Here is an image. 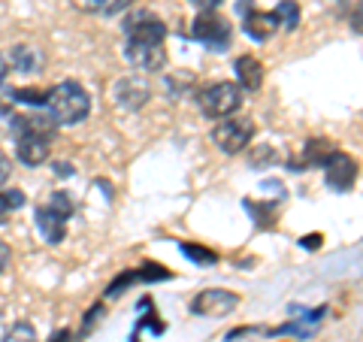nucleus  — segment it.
<instances>
[{"instance_id": "3", "label": "nucleus", "mask_w": 363, "mask_h": 342, "mask_svg": "<svg viewBox=\"0 0 363 342\" xmlns=\"http://www.w3.org/2000/svg\"><path fill=\"white\" fill-rule=\"evenodd\" d=\"M255 136V124L252 118H233L227 116L224 121H218L212 128V143L218 145L224 155H240Z\"/></svg>"}, {"instance_id": "29", "label": "nucleus", "mask_w": 363, "mask_h": 342, "mask_svg": "<svg viewBox=\"0 0 363 342\" xmlns=\"http://www.w3.org/2000/svg\"><path fill=\"white\" fill-rule=\"evenodd\" d=\"M191 4H197L200 9H215V6L221 4V0H191Z\"/></svg>"}, {"instance_id": "2", "label": "nucleus", "mask_w": 363, "mask_h": 342, "mask_svg": "<svg viewBox=\"0 0 363 342\" xmlns=\"http://www.w3.org/2000/svg\"><path fill=\"white\" fill-rule=\"evenodd\" d=\"M242 106V88L236 82H215L200 94V109L209 118H227Z\"/></svg>"}, {"instance_id": "5", "label": "nucleus", "mask_w": 363, "mask_h": 342, "mask_svg": "<svg viewBox=\"0 0 363 342\" xmlns=\"http://www.w3.org/2000/svg\"><path fill=\"white\" fill-rule=\"evenodd\" d=\"M124 58L133 70L143 73H157L167 67V49L164 43H143V40H128L124 45Z\"/></svg>"}, {"instance_id": "25", "label": "nucleus", "mask_w": 363, "mask_h": 342, "mask_svg": "<svg viewBox=\"0 0 363 342\" xmlns=\"http://www.w3.org/2000/svg\"><path fill=\"white\" fill-rule=\"evenodd\" d=\"M9 176H13V161L6 155H0V185H6Z\"/></svg>"}, {"instance_id": "24", "label": "nucleus", "mask_w": 363, "mask_h": 342, "mask_svg": "<svg viewBox=\"0 0 363 342\" xmlns=\"http://www.w3.org/2000/svg\"><path fill=\"white\" fill-rule=\"evenodd\" d=\"M136 279H143V282H155V279H169V272L161 270L157 264H145V270L136 272Z\"/></svg>"}, {"instance_id": "8", "label": "nucleus", "mask_w": 363, "mask_h": 342, "mask_svg": "<svg viewBox=\"0 0 363 342\" xmlns=\"http://www.w3.org/2000/svg\"><path fill=\"white\" fill-rule=\"evenodd\" d=\"M124 33H128V40L164 43L167 28H164V21L157 18L155 13H149V9H140V13L128 16V21H124Z\"/></svg>"}, {"instance_id": "11", "label": "nucleus", "mask_w": 363, "mask_h": 342, "mask_svg": "<svg viewBox=\"0 0 363 342\" xmlns=\"http://www.w3.org/2000/svg\"><path fill=\"white\" fill-rule=\"evenodd\" d=\"M49 152H52L49 136H18V143H16L18 161L28 164V167L45 164V161H49Z\"/></svg>"}, {"instance_id": "27", "label": "nucleus", "mask_w": 363, "mask_h": 342, "mask_svg": "<svg viewBox=\"0 0 363 342\" xmlns=\"http://www.w3.org/2000/svg\"><path fill=\"white\" fill-rule=\"evenodd\" d=\"M9 258H13V252H9V246L0 239V272L6 270V264H9Z\"/></svg>"}, {"instance_id": "31", "label": "nucleus", "mask_w": 363, "mask_h": 342, "mask_svg": "<svg viewBox=\"0 0 363 342\" xmlns=\"http://www.w3.org/2000/svg\"><path fill=\"white\" fill-rule=\"evenodd\" d=\"M300 243H306V248H315L318 246V236H306V239H300Z\"/></svg>"}, {"instance_id": "21", "label": "nucleus", "mask_w": 363, "mask_h": 342, "mask_svg": "<svg viewBox=\"0 0 363 342\" xmlns=\"http://www.w3.org/2000/svg\"><path fill=\"white\" fill-rule=\"evenodd\" d=\"M182 255L197 260V264H215V252H209V248H200V246H191V243H182Z\"/></svg>"}, {"instance_id": "15", "label": "nucleus", "mask_w": 363, "mask_h": 342, "mask_svg": "<svg viewBox=\"0 0 363 342\" xmlns=\"http://www.w3.org/2000/svg\"><path fill=\"white\" fill-rule=\"evenodd\" d=\"M13 131H16V136H52L55 121H52V116H16Z\"/></svg>"}, {"instance_id": "9", "label": "nucleus", "mask_w": 363, "mask_h": 342, "mask_svg": "<svg viewBox=\"0 0 363 342\" xmlns=\"http://www.w3.org/2000/svg\"><path fill=\"white\" fill-rule=\"evenodd\" d=\"M321 167H324L327 185H330L333 191H348L351 185H354V179H357V164L342 152H330Z\"/></svg>"}, {"instance_id": "6", "label": "nucleus", "mask_w": 363, "mask_h": 342, "mask_svg": "<svg viewBox=\"0 0 363 342\" xmlns=\"http://www.w3.org/2000/svg\"><path fill=\"white\" fill-rule=\"evenodd\" d=\"M149 97H152V88L143 76H124L112 85V100H116L124 112L143 109L145 104H149Z\"/></svg>"}, {"instance_id": "7", "label": "nucleus", "mask_w": 363, "mask_h": 342, "mask_svg": "<svg viewBox=\"0 0 363 342\" xmlns=\"http://www.w3.org/2000/svg\"><path fill=\"white\" fill-rule=\"evenodd\" d=\"M236 306H240V297L230 291H221V288H209V291H200L194 300H191V312L203 315V318H224L230 315Z\"/></svg>"}, {"instance_id": "17", "label": "nucleus", "mask_w": 363, "mask_h": 342, "mask_svg": "<svg viewBox=\"0 0 363 342\" xmlns=\"http://www.w3.org/2000/svg\"><path fill=\"white\" fill-rule=\"evenodd\" d=\"M21 206H25V191H18V188L0 191V224H6L13 219V212H18Z\"/></svg>"}, {"instance_id": "30", "label": "nucleus", "mask_w": 363, "mask_h": 342, "mask_svg": "<svg viewBox=\"0 0 363 342\" xmlns=\"http://www.w3.org/2000/svg\"><path fill=\"white\" fill-rule=\"evenodd\" d=\"M49 342H70V330H58V333H55Z\"/></svg>"}, {"instance_id": "12", "label": "nucleus", "mask_w": 363, "mask_h": 342, "mask_svg": "<svg viewBox=\"0 0 363 342\" xmlns=\"http://www.w3.org/2000/svg\"><path fill=\"white\" fill-rule=\"evenodd\" d=\"M236 85L245 88V91H257L264 85V64H260L255 55L236 58Z\"/></svg>"}, {"instance_id": "19", "label": "nucleus", "mask_w": 363, "mask_h": 342, "mask_svg": "<svg viewBox=\"0 0 363 342\" xmlns=\"http://www.w3.org/2000/svg\"><path fill=\"white\" fill-rule=\"evenodd\" d=\"M4 342H40V339H37V330H33L30 324L21 321V324H13V327L6 330V333H4Z\"/></svg>"}, {"instance_id": "26", "label": "nucleus", "mask_w": 363, "mask_h": 342, "mask_svg": "<svg viewBox=\"0 0 363 342\" xmlns=\"http://www.w3.org/2000/svg\"><path fill=\"white\" fill-rule=\"evenodd\" d=\"M351 28H354L357 33H363V0H360V6L354 9V16H351Z\"/></svg>"}, {"instance_id": "23", "label": "nucleus", "mask_w": 363, "mask_h": 342, "mask_svg": "<svg viewBox=\"0 0 363 342\" xmlns=\"http://www.w3.org/2000/svg\"><path fill=\"white\" fill-rule=\"evenodd\" d=\"M49 206L58 212V215H64V219H70V212H73V203H70V197H67L64 191H58V194H52V203Z\"/></svg>"}, {"instance_id": "28", "label": "nucleus", "mask_w": 363, "mask_h": 342, "mask_svg": "<svg viewBox=\"0 0 363 342\" xmlns=\"http://www.w3.org/2000/svg\"><path fill=\"white\" fill-rule=\"evenodd\" d=\"M6 73H9V61H6V55H0V85H4Z\"/></svg>"}, {"instance_id": "10", "label": "nucleus", "mask_w": 363, "mask_h": 342, "mask_svg": "<svg viewBox=\"0 0 363 342\" xmlns=\"http://www.w3.org/2000/svg\"><path fill=\"white\" fill-rule=\"evenodd\" d=\"M6 61H9V67H13L16 73L33 76V73H40L43 67H45V55L37 49V45H30V43H18V45H13V49H9Z\"/></svg>"}, {"instance_id": "22", "label": "nucleus", "mask_w": 363, "mask_h": 342, "mask_svg": "<svg viewBox=\"0 0 363 342\" xmlns=\"http://www.w3.org/2000/svg\"><path fill=\"white\" fill-rule=\"evenodd\" d=\"M45 94L49 91H33V88H16L13 94V100H21V104H45Z\"/></svg>"}, {"instance_id": "18", "label": "nucleus", "mask_w": 363, "mask_h": 342, "mask_svg": "<svg viewBox=\"0 0 363 342\" xmlns=\"http://www.w3.org/2000/svg\"><path fill=\"white\" fill-rule=\"evenodd\" d=\"M276 16H279V25L288 28V31H294V28L300 25V9H297V4H294V0H279Z\"/></svg>"}, {"instance_id": "16", "label": "nucleus", "mask_w": 363, "mask_h": 342, "mask_svg": "<svg viewBox=\"0 0 363 342\" xmlns=\"http://www.w3.org/2000/svg\"><path fill=\"white\" fill-rule=\"evenodd\" d=\"M133 4V0H76L82 13H104V16H118Z\"/></svg>"}, {"instance_id": "20", "label": "nucleus", "mask_w": 363, "mask_h": 342, "mask_svg": "<svg viewBox=\"0 0 363 342\" xmlns=\"http://www.w3.org/2000/svg\"><path fill=\"white\" fill-rule=\"evenodd\" d=\"M330 143H324V140H312L309 145H306V161L309 164H324L327 161V155H330Z\"/></svg>"}, {"instance_id": "4", "label": "nucleus", "mask_w": 363, "mask_h": 342, "mask_svg": "<svg viewBox=\"0 0 363 342\" xmlns=\"http://www.w3.org/2000/svg\"><path fill=\"white\" fill-rule=\"evenodd\" d=\"M191 33H194V40L212 45L215 52L227 49V45H230V37H233L230 21L221 18L215 9H203V13L194 18V28H191Z\"/></svg>"}, {"instance_id": "1", "label": "nucleus", "mask_w": 363, "mask_h": 342, "mask_svg": "<svg viewBox=\"0 0 363 342\" xmlns=\"http://www.w3.org/2000/svg\"><path fill=\"white\" fill-rule=\"evenodd\" d=\"M45 106L55 124L73 128V124L85 121L91 112V94L79 82H61L45 94Z\"/></svg>"}, {"instance_id": "14", "label": "nucleus", "mask_w": 363, "mask_h": 342, "mask_svg": "<svg viewBox=\"0 0 363 342\" xmlns=\"http://www.w3.org/2000/svg\"><path fill=\"white\" fill-rule=\"evenodd\" d=\"M279 31V16L276 13H245V33L257 43L269 40Z\"/></svg>"}, {"instance_id": "13", "label": "nucleus", "mask_w": 363, "mask_h": 342, "mask_svg": "<svg viewBox=\"0 0 363 342\" xmlns=\"http://www.w3.org/2000/svg\"><path fill=\"white\" fill-rule=\"evenodd\" d=\"M64 215H58V212H55L52 206H40L37 209V231L43 233V239H45V243H49V246H58L61 243V239H64Z\"/></svg>"}]
</instances>
